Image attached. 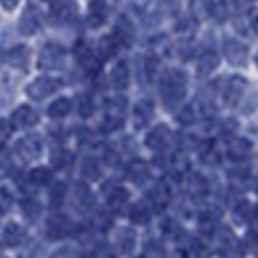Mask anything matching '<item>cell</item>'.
Instances as JSON below:
<instances>
[{"label":"cell","instance_id":"cell-1","mask_svg":"<svg viewBox=\"0 0 258 258\" xmlns=\"http://www.w3.org/2000/svg\"><path fill=\"white\" fill-rule=\"evenodd\" d=\"M58 87H60V81H58V79L44 76V77H37L33 83H29L27 89H25V93H27V97L33 98V100H43V98H46L48 95H52Z\"/></svg>","mask_w":258,"mask_h":258},{"label":"cell","instance_id":"cell-2","mask_svg":"<svg viewBox=\"0 0 258 258\" xmlns=\"http://www.w3.org/2000/svg\"><path fill=\"white\" fill-rule=\"evenodd\" d=\"M16 151H18V154L22 156L23 160H37L43 154V139L39 135H35V133L25 135L23 139L18 141Z\"/></svg>","mask_w":258,"mask_h":258},{"label":"cell","instance_id":"cell-3","mask_svg":"<svg viewBox=\"0 0 258 258\" xmlns=\"http://www.w3.org/2000/svg\"><path fill=\"white\" fill-rule=\"evenodd\" d=\"M43 14L37 10V6H27L20 20V31L23 35H37L43 27Z\"/></svg>","mask_w":258,"mask_h":258},{"label":"cell","instance_id":"cell-4","mask_svg":"<svg viewBox=\"0 0 258 258\" xmlns=\"http://www.w3.org/2000/svg\"><path fill=\"white\" fill-rule=\"evenodd\" d=\"M62 60H64V48L56 43H46L39 54L41 68H58Z\"/></svg>","mask_w":258,"mask_h":258},{"label":"cell","instance_id":"cell-5","mask_svg":"<svg viewBox=\"0 0 258 258\" xmlns=\"http://www.w3.org/2000/svg\"><path fill=\"white\" fill-rule=\"evenodd\" d=\"M37 121H39L37 112H35L31 106H25V104L20 108H16V112L12 114V125H14V127L27 129V127L37 125Z\"/></svg>","mask_w":258,"mask_h":258},{"label":"cell","instance_id":"cell-6","mask_svg":"<svg viewBox=\"0 0 258 258\" xmlns=\"http://www.w3.org/2000/svg\"><path fill=\"white\" fill-rule=\"evenodd\" d=\"M29 48L25 46V44H18V46H14L10 52L6 54V60L10 62L14 68H20V70H25L27 64H29Z\"/></svg>","mask_w":258,"mask_h":258},{"label":"cell","instance_id":"cell-7","mask_svg":"<svg viewBox=\"0 0 258 258\" xmlns=\"http://www.w3.org/2000/svg\"><path fill=\"white\" fill-rule=\"evenodd\" d=\"M23 239H25V229L22 226H18V224H10V226L4 229V233H2V241L8 245V247H18V245H22Z\"/></svg>","mask_w":258,"mask_h":258},{"label":"cell","instance_id":"cell-8","mask_svg":"<svg viewBox=\"0 0 258 258\" xmlns=\"http://www.w3.org/2000/svg\"><path fill=\"white\" fill-rule=\"evenodd\" d=\"M74 14H76L74 4H70V2H58V4H54L52 10H50V20L54 23H66Z\"/></svg>","mask_w":258,"mask_h":258},{"label":"cell","instance_id":"cell-9","mask_svg":"<svg viewBox=\"0 0 258 258\" xmlns=\"http://www.w3.org/2000/svg\"><path fill=\"white\" fill-rule=\"evenodd\" d=\"M72 231V222L64 218V216H58V218H52L50 224H48V235L52 239H58V237L66 235Z\"/></svg>","mask_w":258,"mask_h":258},{"label":"cell","instance_id":"cell-10","mask_svg":"<svg viewBox=\"0 0 258 258\" xmlns=\"http://www.w3.org/2000/svg\"><path fill=\"white\" fill-rule=\"evenodd\" d=\"M70 110H72V102L68 98H58L48 106V116L50 118H64L70 114Z\"/></svg>","mask_w":258,"mask_h":258},{"label":"cell","instance_id":"cell-11","mask_svg":"<svg viewBox=\"0 0 258 258\" xmlns=\"http://www.w3.org/2000/svg\"><path fill=\"white\" fill-rule=\"evenodd\" d=\"M27 177H29V183H33V185H44V183H48V179H50V170H46V168H35V170H31V173Z\"/></svg>","mask_w":258,"mask_h":258},{"label":"cell","instance_id":"cell-12","mask_svg":"<svg viewBox=\"0 0 258 258\" xmlns=\"http://www.w3.org/2000/svg\"><path fill=\"white\" fill-rule=\"evenodd\" d=\"M12 85L8 79H0V108L6 106L12 100Z\"/></svg>","mask_w":258,"mask_h":258},{"label":"cell","instance_id":"cell-13","mask_svg":"<svg viewBox=\"0 0 258 258\" xmlns=\"http://www.w3.org/2000/svg\"><path fill=\"white\" fill-rule=\"evenodd\" d=\"M12 203H14V197H12L10 191L8 189H0V216L10 210Z\"/></svg>","mask_w":258,"mask_h":258},{"label":"cell","instance_id":"cell-14","mask_svg":"<svg viewBox=\"0 0 258 258\" xmlns=\"http://www.w3.org/2000/svg\"><path fill=\"white\" fill-rule=\"evenodd\" d=\"M131 220H133V222H137V224H145V222L149 220V212H147V208L137 205L135 208H133V212H131Z\"/></svg>","mask_w":258,"mask_h":258},{"label":"cell","instance_id":"cell-15","mask_svg":"<svg viewBox=\"0 0 258 258\" xmlns=\"http://www.w3.org/2000/svg\"><path fill=\"white\" fill-rule=\"evenodd\" d=\"M68 158H70V154L64 151H58L52 154V166L56 168V170H62V168H66V164H68Z\"/></svg>","mask_w":258,"mask_h":258},{"label":"cell","instance_id":"cell-16","mask_svg":"<svg viewBox=\"0 0 258 258\" xmlns=\"http://www.w3.org/2000/svg\"><path fill=\"white\" fill-rule=\"evenodd\" d=\"M23 214L27 216V218H37V216L41 214V208H39L37 203L25 201V203H23Z\"/></svg>","mask_w":258,"mask_h":258},{"label":"cell","instance_id":"cell-17","mask_svg":"<svg viewBox=\"0 0 258 258\" xmlns=\"http://www.w3.org/2000/svg\"><path fill=\"white\" fill-rule=\"evenodd\" d=\"M127 201V193L123 191V189H116L114 193L110 195V205L112 206H119V205H123Z\"/></svg>","mask_w":258,"mask_h":258},{"label":"cell","instance_id":"cell-18","mask_svg":"<svg viewBox=\"0 0 258 258\" xmlns=\"http://www.w3.org/2000/svg\"><path fill=\"white\" fill-rule=\"evenodd\" d=\"M12 129H14V125H12L10 121H6V119H0V143H4V141L10 139Z\"/></svg>","mask_w":258,"mask_h":258},{"label":"cell","instance_id":"cell-19","mask_svg":"<svg viewBox=\"0 0 258 258\" xmlns=\"http://www.w3.org/2000/svg\"><path fill=\"white\" fill-rule=\"evenodd\" d=\"M12 160L6 156V154H2L0 156V177H6V175H10L12 173Z\"/></svg>","mask_w":258,"mask_h":258},{"label":"cell","instance_id":"cell-20","mask_svg":"<svg viewBox=\"0 0 258 258\" xmlns=\"http://www.w3.org/2000/svg\"><path fill=\"white\" fill-rule=\"evenodd\" d=\"M119 245H121V250H123V252H129L131 247H133V233H131V231H123V233H121V239H119Z\"/></svg>","mask_w":258,"mask_h":258},{"label":"cell","instance_id":"cell-21","mask_svg":"<svg viewBox=\"0 0 258 258\" xmlns=\"http://www.w3.org/2000/svg\"><path fill=\"white\" fill-rule=\"evenodd\" d=\"M62 199H64V185L58 183V185H54V189L50 191V201H52V205H60Z\"/></svg>","mask_w":258,"mask_h":258},{"label":"cell","instance_id":"cell-22","mask_svg":"<svg viewBox=\"0 0 258 258\" xmlns=\"http://www.w3.org/2000/svg\"><path fill=\"white\" fill-rule=\"evenodd\" d=\"M79 112L81 116H89L93 112V104L87 100V97H81V102H79Z\"/></svg>","mask_w":258,"mask_h":258},{"label":"cell","instance_id":"cell-23","mask_svg":"<svg viewBox=\"0 0 258 258\" xmlns=\"http://www.w3.org/2000/svg\"><path fill=\"white\" fill-rule=\"evenodd\" d=\"M83 173H85V175H89V177H97V175H98L97 164H91V162H87V168L83 170Z\"/></svg>","mask_w":258,"mask_h":258},{"label":"cell","instance_id":"cell-24","mask_svg":"<svg viewBox=\"0 0 258 258\" xmlns=\"http://www.w3.org/2000/svg\"><path fill=\"white\" fill-rule=\"evenodd\" d=\"M97 258H116V256H114V252L108 247H100L97 252Z\"/></svg>","mask_w":258,"mask_h":258},{"label":"cell","instance_id":"cell-25","mask_svg":"<svg viewBox=\"0 0 258 258\" xmlns=\"http://www.w3.org/2000/svg\"><path fill=\"white\" fill-rule=\"evenodd\" d=\"M0 4L4 10H14L18 6V0H0Z\"/></svg>","mask_w":258,"mask_h":258},{"label":"cell","instance_id":"cell-26","mask_svg":"<svg viewBox=\"0 0 258 258\" xmlns=\"http://www.w3.org/2000/svg\"><path fill=\"white\" fill-rule=\"evenodd\" d=\"M4 62H6V52L0 48V68H2V64H4Z\"/></svg>","mask_w":258,"mask_h":258}]
</instances>
